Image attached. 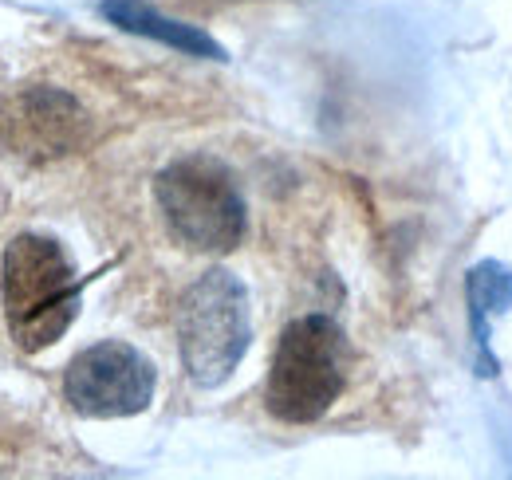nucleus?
I'll use <instances>...</instances> for the list:
<instances>
[{
  "mask_svg": "<svg viewBox=\"0 0 512 480\" xmlns=\"http://www.w3.org/2000/svg\"><path fill=\"white\" fill-rule=\"evenodd\" d=\"M0 300L20 351H44L64 339L71 319L79 315L83 284L75 280V268L56 240L24 233L4 248Z\"/></svg>",
  "mask_w": 512,
  "mask_h": 480,
  "instance_id": "1",
  "label": "nucleus"
},
{
  "mask_svg": "<svg viewBox=\"0 0 512 480\" xmlns=\"http://www.w3.org/2000/svg\"><path fill=\"white\" fill-rule=\"evenodd\" d=\"M465 300H469V319H473V339H477V374L489 378L497 374V359L489 355V319L505 315L512 303V272L497 260H485L469 272L465 280Z\"/></svg>",
  "mask_w": 512,
  "mask_h": 480,
  "instance_id": "8",
  "label": "nucleus"
},
{
  "mask_svg": "<svg viewBox=\"0 0 512 480\" xmlns=\"http://www.w3.org/2000/svg\"><path fill=\"white\" fill-rule=\"evenodd\" d=\"M253 323L245 284L213 268L178 303V347L197 386H221L249 351Z\"/></svg>",
  "mask_w": 512,
  "mask_h": 480,
  "instance_id": "4",
  "label": "nucleus"
},
{
  "mask_svg": "<svg viewBox=\"0 0 512 480\" xmlns=\"http://www.w3.org/2000/svg\"><path fill=\"white\" fill-rule=\"evenodd\" d=\"M158 209L178 244L193 252H229L245 237V197L225 162L193 154L166 166L154 181Z\"/></svg>",
  "mask_w": 512,
  "mask_h": 480,
  "instance_id": "3",
  "label": "nucleus"
},
{
  "mask_svg": "<svg viewBox=\"0 0 512 480\" xmlns=\"http://www.w3.org/2000/svg\"><path fill=\"white\" fill-rule=\"evenodd\" d=\"M87 134V115L83 107L52 87H36L24 91L16 99L4 103L0 115V138L4 146H12L16 154L28 158H60L71 154Z\"/></svg>",
  "mask_w": 512,
  "mask_h": 480,
  "instance_id": "6",
  "label": "nucleus"
},
{
  "mask_svg": "<svg viewBox=\"0 0 512 480\" xmlns=\"http://www.w3.org/2000/svg\"><path fill=\"white\" fill-rule=\"evenodd\" d=\"M99 12H103L111 24H119L123 32L150 36V40H158V44H170V48L186 52V56L225 60V52H221L217 40H209L205 32H197V28H190V24H178V20L162 16V12H154V8L142 4V0H103Z\"/></svg>",
  "mask_w": 512,
  "mask_h": 480,
  "instance_id": "7",
  "label": "nucleus"
},
{
  "mask_svg": "<svg viewBox=\"0 0 512 480\" xmlns=\"http://www.w3.org/2000/svg\"><path fill=\"white\" fill-rule=\"evenodd\" d=\"M351 370V347L335 319L304 315L284 327L272 370H268V410L280 421L304 425L331 410L343 394Z\"/></svg>",
  "mask_w": 512,
  "mask_h": 480,
  "instance_id": "2",
  "label": "nucleus"
},
{
  "mask_svg": "<svg viewBox=\"0 0 512 480\" xmlns=\"http://www.w3.org/2000/svg\"><path fill=\"white\" fill-rule=\"evenodd\" d=\"M64 394L83 418H130L154 398V366L130 343H95L71 359Z\"/></svg>",
  "mask_w": 512,
  "mask_h": 480,
  "instance_id": "5",
  "label": "nucleus"
}]
</instances>
